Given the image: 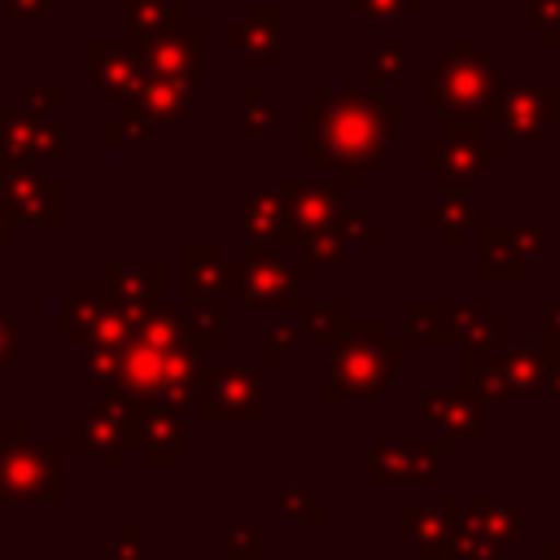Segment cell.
I'll return each mask as SVG.
<instances>
[{"label": "cell", "mask_w": 560, "mask_h": 560, "mask_svg": "<svg viewBox=\"0 0 560 560\" xmlns=\"http://www.w3.org/2000/svg\"><path fill=\"white\" fill-rule=\"evenodd\" d=\"M402 118V105L376 92H324L302 105V162L341 166V184L359 188L398 140Z\"/></svg>", "instance_id": "1"}, {"label": "cell", "mask_w": 560, "mask_h": 560, "mask_svg": "<svg viewBox=\"0 0 560 560\" xmlns=\"http://www.w3.org/2000/svg\"><path fill=\"white\" fill-rule=\"evenodd\" d=\"M402 354L407 350L389 341L381 324H346L328 346V381L319 389V402H376L398 381Z\"/></svg>", "instance_id": "2"}, {"label": "cell", "mask_w": 560, "mask_h": 560, "mask_svg": "<svg viewBox=\"0 0 560 560\" xmlns=\"http://www.w3.org/2000/svg\"><path fill=\"white\" fill-rule=\"evenodd\" d=\"M499 88H503L499 66L477 44L451 48L446 57L424 66V92L451 118H477L481 127H490V109L499 101Z\"/></svg>", "instance_id": "3"}, {"label": "cell", "mask_w": 560, "mask_h": 560, "mask_svg": "<svg viewBox=\"0 0 560 560\" xmlns=\"http://www.w3.org/2000/svg\"><path fill=\"white\" fill-rule=\"evenodd\" d=\"M420 162L442 171L446 188H464V184H472L477 175H486L490 166L503 162V144L477 118H451L442 127V136L420 149Z\"/></svg>", "instance_id": "4"}, {"label": "cell", "mask_w": 560, "mask_h": 560, "mask_svg": "<svg viewBox=\"0 0 560 560\" xmlns=\"http://www.w3.org/2000/svg\"><path fill=\"white\" fill-rule=\"evenodd\" d=\"M451 521V560H490L508 542L521 538L525 516L516 503L490 499V503H446Z\"/></svg>", "instance_id": "5"}, {"label": "cell", "mask_w": 560, "mask_h": 560, "mask_svg": "<svg viewBox=\"0 0 560 560\" xmlns=\"http://www.w3.org/2000/svg\"><path fill=\"white\" fill-rule=\"evenodd\" d=\"M560 122V83H512L499 88L490 127H503L516 144H538Z\"/></svg>", "instance_id": "6"}, {"label": "cell", "mask_w": 560, "mask_h": 560, "mask_svg": "<svg viewBox=\"0 0 560 560\" xmlns=\"http://www.w3.org/2000/svg\"><path fill=\"white\" fill-rule=\"evenodd\" d=\"M201 407L219 424H262V381L254 368L214 363L201 372Z\"/></svg>", "instance_id": "7"}, {"label": "cell", "mask_w": 560, "mask_h": 560, "mask_svg": "<svg viewBox=\"0 0 560 560\" xmlns=\"http://www.w3.org/2000/svg\"><path fill=\"white\" fill-rule=\"evenodd\" d=\"M542 262V228L538 223H486L481 228V280L516 284L525 267Z\"/></svg>", "instance_id": "8"}, {"label": "cell", "mask_w": 560, "mask_h": 560, "mask_svg": "<svg viewBox=\"0 0 560 560\" xmlns=\"http://www.w3.org/2000/svg\"><path fill=\"white\" fill-rule=\"evenodd\" d=\"M241 293L249 302H302L306 293V271L302 262H289L280 245H249L245 262L232 271Z\"/></svg>", "instance_id": "9"}, {"label": "cell", "mask_w": 560, "mask_h": 560, "mask_svg": "<svg viewBox=\"0 0 560 560\" xmlns=\"http://www.w3.org/2000/svg\"><path fill=\"white\" fill-rule=\"evenodd\" d=\"M442 451L420 446V442H376L363 455V481H385V486H420L442 477Z\"/></svg>", "instance_id": "10"}, {"label": "cell", "mask_w": 560, "mask_h": 560, "mask_svg": "<svg viewBox=\"0 0 560 560\" xmlns=\"http://www.w3.org/2000/svg\"><path fill=\"white\" fill-rule=\"evenodd\" d=\"M223 39L245 57V61H280L284 57V9L280 4H249Z\"/></svg>", "instance_id": "11"}, {"label": "cell", "mask_w": 560, "mask_h": 560, "mask_svg": "<svg viewBox=\"0 0 560 560\" xmlns=\"http://www.w3.org/2000/svg\"><path fill=\"white\" fill-rule=\"evenodd\" d=\"M420 420L442 429L451 442H481L486 438V420H481V402H472L464 389H424L420 394Z\"/></svg>", "instance_id": "12"}, {"label": "cell", "mask_w": 560, "mask_h": 560, "mask_svg": "<svg viewBox=\"0 0 560 560\" xmlns=\"http://www.w3.org/2000/svg\"><path fill=\"white\" fill-rule=\"evenodd\" d=\"M284 214H289V232H311V228H337V214L346 206L341 184H289L280 188Z\"/></svg>", "instance_id": "13"}, {"label": "cell", "mask_w": 560, "mask_h": 560, "mask_svg": "<svg viewBox=\"0 0 560 560\" xmlns=\"http://www.w3.org/2000/svg\"><path fill=\"white\" fill-rule=\"evenodd\" d=\"M438 341L455 346L459 354H490V350H499L508 341V332L490 311L468 302V306H446V324H442Z\"/></svg>", "instance_id": "14"}, {"label": "cell", "mask_w": 560, "mask_h": 560, "mask_svg": "<svg viewBox=\"0 0 560 560\" xmlns=\"http://www.w3.org/2000/svg\"><path fill=\"white\" fill-rule=\"evenodd\" d=\"M402 529H407V538L420 547L424 560H451V521H446V503L407 499V503H402Z\"/></svg>", "instance_id": "15"}, {"label": "cell", "mask_w": 560, "mask_h": 560, "mask_svg": "<svg viewBox=\"0 0 560 560\" xmlns=\"http://www.w3.org/2000/svg\"><path fill=\"white\" fill-rule=\"evenodd\" d=\"M241 223H245V241H249V245H284V241H293L284 201H280V192L267 188V184H258V188L245 192V214H241Z\"/></svg>", "instance_id": "16"}, {"label": "cell", "mask_w": 560, "mask_h": 560, "mask_svg": "<svg viewBox=\"0 0 560 560\" xmlns=\"http://www.w3.org/2000/svg\"><path fill=\"white\" fill-rule=\"evenodd\" d=\"M420 219H424L429 228H438V236H442L446 245H459L464 232L477 223V206H472L459 188H446L442 197H433V201L420 210Z\"/></svg>", "instance_id": "17"}, {"label": "cell", "mask_w": 560, "mask_h": 560, "mask_svg": "<svg viewBox=\"0 0 560 560\" xmlns=\"http://www.w3.org/2000/svg\"><path fill=\"white\" fill-rule=\"evenodd\" d=\"M192 96H197V74H158L144 88V109L158 122H175L192 105Z\"/></svg>", "instance_id": "18"}, {"label": "cell", "mask_w": 560, "mask_h": 560, "mask_svg": "<svg viewBox=\"0 0 560 560\" xmlns=\"http://www.w3.org/2000/svg\"><path fill=\"white\" fill-rule=\"evenodd\" d=\"M232 280L219 245H192L188 249V298H219V289Z\"/></svg>", "instance_id": "19"}, {"label": "cell", "mask_w": 560, "mask_h": 560, "mask_svg": "<svg viewBox=\"0 0 560 560\" xmlns=\"http://www.w3.org/2000/svg\"><path fill=\"white\" fill-rule=\"evenodd\" d=\"M359 79L368 88H398L407 79V48L402 44H376V48H368V57L359 66Z\"/></svg>", "instance_id": "20"}, {"label": "cell", "mask_w": 560, "mask_h": 560, "mask_svg": "<svg viewBox=\"0 0 560 560\" xmlns=\"http://www.w3.org/2000/svg\"><path fill=\"white\" fill-rule=\"evenodd\" d=\"M241 109H245V122H241V136L245 144H262L280 118V109L271 105V96L262 92V83H245L241 88Z\"/></svg>", "instance_id": "21"}, {"label": "cell", "mask_w": 560, "mask_h": 560, "mask_svg": "<svg viewBox=\"0 0 560 560\" xmlns=\"http://www.w3.org/2000/svg\"><path fill=\"white\" fill-rule=\"evenodd\" d=\"M350 324V315H346V306L341 302H306L302 306V337L306 341H315V346H332L337 337H341V328Z\"/></svg>", "instance_id": "22"}, {"label": "cell", "mask_w": 560, "mask_h": 560, "mask_svg": "<svg viewBox=\"0 0 560 560\" xmlns=\"http://www.w3.org/2000/svg\"><path fill=\"white\" fill-rule=\"evenodd\" d=\"M131 9V35H166L179 26V0H127Z\"/></svg>", "instance_id": "23"}, {"label": "cell", "mask_w": 560, "mask_h": 560, "mask_svg": "<svg viewBox=\"0 0 560 560\" xmlns=\"http://www.w3.org/2000/svg\"><path fill=\"white\" fill-rule=\"evenodd\" d=\"M293 245L302 249L306 262H319V267H337L346 258V236L337 228H311V232H298Z\"/></svg>", "instance_id": "24"}, {"label": "cell", "mask_w": 560, "mask_h": 560, "mask_svg": "<svg viewBox=\"0 0 560 560\" xmlns=\"http://www.w3.org/2000/svg\"><path fill=\"white\" fill-rule=\"evenodd\" d=\"M197 306L184 315V324H188V337L197 341V346H219L223 341V311H219V302L214 298H192Z\"/></svg>", "instance_id": "25"}, {"label": "cell", "mask_w": 560, "mask_h": 560, "mask_svg": "<svg viewBox=\"0 0 560 560\" xmlns=\"http://www.w3.org/2000/svg\"><path fill=\"white\" fill-rule=\"evenodd\" d=\"M96 66H101V83L109 88V96H122L136 83V61L127 57V48H96Z\"/></svg>", "instance_id": "26"}, {"label": "cell", "mask_w": 560, "mask_h": 560, "mask_svg": "<svg viewBox=\"0 0 560 560\" xmlns=\"http://www.w3.org/2000/svg\"><path fill=\"white\" fill-rule=\"evenodd\" d=\"M402 324H407L411 337L438 341L442 337V324H446V302H407L402 306Z\"/></svg>", "instance_id": "27"}, {"label": "cell", "mask_w": 560, "mask_h": 560, "mask_svg": "<svg viewBox=\"0 0 560 560\" xmlns=\"http://www.w3.org/2000/svg\"><path fill=\"white\" fill-rule=\"evenodd\" d=\"M284 516L293 525H319L324 521V503L302 486V481H289L284 486Z\"/></svg>", "instance_id": "28"}, {"label": "cell", "mask_w": 560, "mask_h": 560, "mask_svg": "<svg viewBox=\"0 0 560 560\" xmlns=\"http://www.w3.org/2000/svg\"><path fill=\"white\" fill-rule=\"evenodd\" d=\"M521 9L529 18V26L538 31V39L547 48H556L560 44V0H521Z\"/></svg>", "instance_id": "29"}, {"label": "cell", "mask_w": 560, "mask_h": 560, "mask_svg": "<svg viewBox=\"0 0 560 560\" xmlns=\"http://www.w3.org/2000/svg\"><path fill=\"white\" fill-rule=\"evenodd\" d=\"M337 232L346 236V245H381L385 241V228L381 223H372L363 210H346V206L337 214Z\"/></svg>", "instance_id": "30"}, {"label": "cell", "mask_w": 560, "mask_h": 560, "mask_svg": "<svg viewBox=\"0 0 560 560\" xmlns=\"http://www.w3.org/2000/svg\"><path fill=\"white\" fill-rule=\"evenodd\" d=\"M262 556H267L262 529L232 521V525H228V560H262Z\"/></svg>", "instance_id": "31"}, {"label": "cell", "mask_w": 560, "mask_h": 560, "mask_svg": "<svg viewBox=\"0 0 560 560\" xmlns=\"http://www.w3.org/2000/svg\"><path fill=\"white\" fill-rule=\"evenodd\" d=\"M363 22H372V26H394V22H402V13L407 9H416L420 0H346Z\"/></svg>", "instance_id": "32"}, {"label": "cell", "mask_w": 560, "mask_h": 560, "mask_svg": "<svg viewBox=\"0 0 560 560\" xmlns=\"http://www.w3.org/2000/svg\"><path fill=\"white\" fill-rule=\"evenodd\" d=\"M149 451L158 459H179V424L171 416H158L149 429Z\"/></svg>", "instance_id": "33"}, {"label": "cell", "mask_w": 560, "mask_h": 560, "mask_svg": "<svg viewBox=\"0 0 560 560\" xmlns=\"http://www.w3.org/2000/svg\"><path fill=\"white\" fill-rule=\"evenodd\" d=\"M298 337H302V332H298L293 324H276V328H267V337H262V363H271V368L284 363V354L298 346Z\"/></svg>", "instance_id": "34"}, {"label": "cell", "mask_w": 560, "mask_h": 560, "mask_svg": "<svg viewBox=\"0 0 560 560\" xmlns=\"http://www.w3.org/2000/svg\"><path fill=\"white\" fill-rule=\"evenodd\" d=\"M538 394L560 402V359H551V363H547V372H542V389H538Z\"/></svg>", "instance_id": "35"}, {"label": "cell", "mask_w": 560, "mask_h": 560, "mask_svg": "<svg viewBox=\"0 0 560 560\" xmlns=\"http://www.w3.org/2000/svg\"><path fill=\"white\" fill-rule=\"evenodd\" d=\"M538 311H542V319H547V337L560 346V302H542Z\"/></svg>", "instance_id": "36"}, {"label": "cell", "mask_w": 560, "mask_h": 560, "mask_svg": "<svg viewBox=\"0 0 560 560\" xmlns=\"http://www.w3.org/2000/svg\"><path fill=\"white\" fill-rule=\"evenodd\" d=\"M538 560H560V542H542L538 547Z\"/></svg>", "instance_id": "37"}, {"label": "cell", "mask_w": 560, "mask_h": 560, "mask_svg": "<svg viewBox=\"0 0 560 560\" xmlns=\"http://www.w3.org/2000/svg\"><path fill=\"white\" fill-rule=\"evenodd\" d=\"M459 4H477V9H494L499 0H459Z\"/></svg>", "instance_id": "38"}, {"label": "cell", "mask_w": 560, "mask_h": 560, "mask_svg": "<svg viewBox=\"0 0 560 560\" xmlns=\"http://www.w3.org/2000/svg\"><path fill=\"white\" fill-rule=\"evenodd\" d=\"M179 4H184V0H179Z\"/></svg>", "instance_id": "39"}, {"label": "cell", "mask_w": 560, "mask_h": 560, "mask_svg": "<svg viewBox=\"0 0 560 560\" xmlns=\"http://www.w3.org/2000/svg\"><path fill=\"white\" fill-rule=\"evenodd\" d=\"M490 560H494V556H490Z\"/></svg>", "instance_id": "40"}]
</instances>
